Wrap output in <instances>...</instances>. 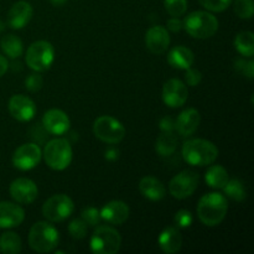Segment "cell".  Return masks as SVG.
I'll return each mask as SVG.
<instances>
[{
	"label": "cell",
	"instance_id": "cell-3",
	"mask_svg": "<svg viewBox=\"0 0 254 254\" xmlns=\"http://www.w3.org/2000/svg\"><path fill=\"white\" fill-rule=\"evenodd\" d=\"M59 231L50 222L40 221L31 227L29 232V246L37 253H49L59 245Z\"/></svg>",
	"mask_w": 254,
	"mask_h": 254
},
{
	"label": "cell",
	"instance_id": "cell-28",
	"mask_svg": "<svg viewBox=\"0 0 254 254\" xmlns=\"http://www.w3.org/2000/svg\"><path fill=\"white\" fill-rule=\"evenodd\" d=\"M235 46L237 51L245 57L254 55V36L251 31H242L236 36Z\"/></svg>",
	"mask_w": 254,
	"mask_h": 254
},
{
	"label": "cell",
	"instance_id": "cell-14",
	"mask_svg": "<svg viewBox=\"0 0 254 254\" xmlns=\"http://www.w3.org/2000/svg\"><path fill=\"white\" fill-rule=\"evenodd\" d=\"M9 112L19 122H29L36 114V104L24 94H15L9 101Z\"/></svg>",
	"mask_w": 254,
	"mask_h": 254
},
{
	"label": "cell",
	"instance_id": "cell-13",
	"mask_svg": "<svg viewBox=\"0 0 254 254\" xmlns=\"http://www.w3.org/2000/svg\"><path fill=\"white\" fill-rule=\"evenodd\" d=\"M9 191L10 196L17 203H22V205H29L34 202L39 193L36 184L26 178H19L12 181Z\"/></svg>",
	"mask_w": 254,
	"mask_h": 254
},
{
	"label": "cell",
	"instance_id": "cell-16",
	"mask_svg": "<svg viewBox=\"0 0 254 254\" xmlns=\"http://www.w3.org/2000/svg\"><path fill=\"white\" fill-rule=\"evenodd\" d=\"M101 218L106 221L109 225H123L129 217V207L123 201H109L108 203L103 206L101 211Z\"/></svg>",
	"mask_w": 254,
	"mask_h": 254
},
{
	"label": "cell",
	"instance_id": "cell-8",
	"mask_svg": "<svg viewBox=\"0 0 254 254\" xmlns=\"http://www.w3.org/2000/svg\"><path fill=\"white\" fill-rule=\"evenodd\" d=\"M93 134L107 144H118L126 136V128L116 118L102 116L93 123Z\"/></svg>",
	"mask_w": 254,
	"mask_h": 254
},
{
	"label": "cell",
	"instance_id": "cell-43",
	"mask_svg": "<svg viewBox=\"0 0 254 254\" xmlns=\"http://www.w3.org/2000/svg\"><path fill=\"white\" fill-rule=\"evenodd\" d=\"M2 30H4V22L0 21V32H1Z\"/></svg>",
	"mask_w": 254,
	"mask_h": 254
},
{
	"label": "cell",
	"instance_id": "cell-26",
	"mask_svg": "<svg viewBox=\"0 0 254 254\" xmlns=\"http://www.w3.org/2000/svg\"><path fill=\"white\" fill-rule=\"evenodd\" d=\"M178 146V139L173 134V131H163L158 136L155 143L156 151L161 156H170Z\"/></svg>",
	"mask_w": 254,
	"mask_h": 254
},
{
	"label": "cell",
	"instance_id": "cell-37",
	"mask_svg": "<svg viewBox=\"0 0 254 254\" xmlns=\"http://www.w3.org/2000/svg\"><path fill=\"white\" fill-rule=\"evenodd\" d=\"M42 84H44V79L40 74L32 73L30 76H27V78L25 79V86L29 89L30 92H37L42 88Z\"/></svg>",
	"mask_w": 254,
	"mask_h": 254
},
{
	"label": "cell",
	"instance_id": "cell-24",
	"mask_svg": "<svg viewBox=\"0 0 254 254\" xmlns=\"http://www.w3.org/2000/svg\"><path fill=\"white\" fill-rule=\"evenodd\" d=\"M205 180L210 188L223 189L230 179H228L227 170H226L223 166L212 165L208 168L207 171H206Z\"/></svg>",
	"mask_w": 254,
	"mask_h": 254
},
{
	"label": "cell",
	"instance_id": "cell-33",
	"mask_svg": "<svg viewBox=\"0 0 254 254\" xmlns=\"http://www.w3.org/2000/svg\"><path fill=\"white\" fill-rule=\"evenodd\" d=\"M198 1L205 9L210 10V11L221 12L230 6L232 0H198Z\"/></svg>",
	"mask_w": 254,
	"mask_h": 254
},
{
	"label": "cell",
	"instance_id": "cell-12",
	"mask_svg": "<svg viewBox=\"0 0 254 254\" xmlns=\"http://www.w3.org/2000/svg\"><path fill=\"white\" fill-rule=\"evenodd\" d=\"M188 87L183 81L178 78H171L163 87V102L170 108L183 107L188 101Z\"/></svg>",
	"mask_w": 254,
	"mask_h": 254
},
{
	"label": "cell",
	"instance_id": "cell-38",
	"mask_svg": "<svg viewBox=\"0 0 254 254\" xmlns=\"http://www.w3.org/2000/svg\"><path fill=\"white\" fill-rule=\"evenodd\" d=\"M185 79H186V83H188V86L196 87L200 84L201 79H202V74H201V72L198 71V69L191 68L190 67V68L186 69Z\"/></svg>",
	"mask_w": 254,
	"mask_h": 254
},
{
	"label": "cell",
	"instance_id": "cell-35",
	"mask_svg": "<svg viewBox=\"0 0 254 254\" xmlns=\"http://www.w3.org/2000/svg\"><path fill=\"white\" fill-rule=\"evenodd\" d=\"M193 216L190 211L188 210H180L176 212L175 217H174V222L178 227L180 228H188L192 225Z\"/></svg>",
	"mask_w": 254,
	"mask_h": 254
},
{
	"label": "cell",
	"instance_id": "cell-9",
	"mask_svg": "<svg viewBox=\"0 0 254 254\" xmlns=\"http://www.w3.org/2000/svg\"><path fill=\"white\" fill-rule=\"evenodd\" d=\"M74 203L64 193L54 195L42 206V215L50 222H62L73 213Z\"/></svg>",
	"mask_w": 254,
	"mask_h": 254
},
{
	"label": "cell",
	"instance_id": "cell-20",
	"mask_svg": "<svg viewBox=\"0 0 254 254\" xmlns=\"http://www.w3.org/2000/svg\"><path fill=\"white\" fill-rule=\"evenodd\" d=\"M201 116L197 109L188 108L179 114L175 122V129L181 136H191L200 124Z\"/></svg>",
	"mask_w": 254,
	"mask_h": 254
},
{
	"label": "cell",
	"instance_id": "cell-21",
	"mask_svg": "<svg viewBox=\"0 0 254 254\" xmlns=\"http://www.w3.org/2000/svg\"><path fill=\"white\" fill-rule=\"evenodd\" d=\"M159 246L166 254H173L180 251L183 246V236L178 227H166L159 236Z\"/></svg>",
	"mask_w": 254,
	"mask_h": 254
},
{
	"label": "cell",
	"instance_id": "cell-36",
	"mask_svg": "<svg viewBox=\"0 0 254 254\" xmlns=\"http://www.w3.org/2000/svg\"><path fill=\"white\" fill-rule=\"evenodd\" d=\"M236 69L245 74L246 77L252 79L254 76V62L253 61H245V60H237L236 61Z\"/></svg>",
	"mask_w": 254,
	"mask_h": 254
},
{
	"label": "cell",
	"instance_id": "cell-2",
	"mask_svg": "<svg viewBox=\"0 0 254 254\" xmlns=\"http://www.w3.org/2000/svg\"><path fill=\"white\" fill-rule=\"evenodd\" d=\"M218 149L206 139H191L184 143L183 158L190 165L206 166L217 159Z\"/></svg>",
	"mask_w": 254,
	"mask_h": 254
},
{
	"label": "cell",
	"instance_id": "cell-18",
	"mask_svg": "<svg viewBox=\"0 0 254 254\" xmlns=\"http://www.w3.org/2000/svg\"><path fill=\"white\" fill-rule=\"evenodd\" d=\"M32 14H34V10L30 2L24 1V0L15 2L7 12V25L15 30L22 29L29 24Z\"/></svg>",
	"mask_w": 254,
	"mask_h": 254
},
{
	"label": "cell",
	"instance_id": "cell-11",
	"mask_svg": "<svg viewBox=\"0 0 254 254\" xmlns=\"http://www.w3.org/2000/svg\"><path fill=\"white\" fill-rule=\"evenodd\" d=\"M41 149L37 144L27 143L20 145L12 155V164L16 169L27 171L39 165L41 160Z\"/></svg>",
	"mask_w": 254,
	"mask_h": 254
},
{
	"label": "cell",
	"instance_id": "cell-6",
	"mask_svg": "<svg viewBox=\"0 0 254 254\" xmlns=\"http://www.w3.org/2000/svg\"><path fill=\"white\" fill-rule=\"evenodd\" d=\"M121 245V235L111 226H97L91 237V250L96 254H116Z\"/></svg>",
	"mask_w": 254,
	"mask_h": 254
},
{
	"label": "cell",
	"instance_id": "cell-41",
	"mask_svg": "<svg viewBox=\"0 0 254 254\" xmlns=\"http://www.w3.org/2000/svg\"><path fill=\"white\" fill-rule=\"evenodd\" d=\"M7 68H9V62H7V60L2 55H0V77H2L6 73Z\"/></svg>",
	"mask_w": 254,
	"mask_h": 254
},
{
	"label": "cell",
	"instance_id": "cell-7",
	"mask_svg": "<svg viewBox=\"0 0 254 254\" xmlns=\"http://www.w3.org/2000/svg\"><path fill=\"white\" fill-rule=\"evenodd\" d=\"M55 60V50L50 42L40 40L29 46L25 56L26 64L35 72H44L51 67Z\"/></svg>",
	"mask_w": 254,
	"mask_h": 254
},
{
	"label": "cell",
	"instance_id": "cell-17",
	"mask_svg": "<svg viewBox=\"0 0 254 254\" xmlns=\"http://www.w3.org/2000/svg\"><path fill=\"white\" fill-rule=\"evenodd\" d=\"M145 44L151 54H164L170 45V36H169L168 30L160 25L151 26L145 35Z\"/></svg>",
	"mask_w": 254,
	"mask_h": 254
},
{
	"label": "cell",
	"instance_id": "cell-39",
	"mask_svg": "<svg viewBox=\"0 0 254 254\" xmlns=\"http://www.w3.org/2000/svg\"><path fill=\"white\" fill-rule=\"evenodd\" d=\"M160 129L161 131H174V129H175V121H173L170 117H165V118L161 119Z\"/></svg>",
	"mask_w": 254,
	"mask_h": 254
},
{
	"label": "cell",
	"instance_id": "cell-25",
	"mask_svg": "<svg viewBox=\"0 0 254 254\" xmlns=\"http://www.w3.org/2000/svg\"><path fill=\"white\" fill-rule=\"evenodd\" d=\"M0 47H1L2 52L10 59H19L24 52V46H22L21 40L15 35L9 34L5 35L0 41Z\"/></svg>",
	"mask_w": 254,
	"mask_h": 254
},
{
	"label": "cell",
	"instance_id": "cell-22",
	"mask_svg": "<svg viewBox=\"0 0 254 254\" xmlns=\"http://www.w3.org/2000/svg\"><path fill=\"white\" fill-rule=\"evenodd\" d=\"M139 191L144 197L151 201H160L165 197L166 190L164 184L153 176H145L139 183Z\"/></svg>",
	"mask_w": 254,
	"mask_h": 254
},
{
	"label": "cell",
	"instance_id": "cell-10",
	"mask_svg": "<svg viewBox=\"0 0 254 254\" xmlns=\"http://www.w3.org/2000/svg\"><path fill=\"white\" fill-rule=\"evenodd\" d=\"M198 181H200V176L196 171L184 170L171 179L169 184V191L175 198L184 200V198L190 197L195 192Z\"/></svg>",
	"mask_w": 254,
	"mask_h": 254
},
{
	"label": "cell",
	"instance_id": "cell-19",
	"mask_svg": "<svg viewBox=\"0 0 254 254\" xmlns=\"http://www.w3.org/2000/svg\"><path fill=\"white\" fill-rule=\"evenodd\" d=\"M25 218L24 208L7 201L0 202V228L17 227Z\"/></svg>",
	"mask_w": 254,
	"mask_h": 254
},
{
	"label": "cell",
	"instance_id": "cell-42",
	"mask_svg": "<svg viewBox=\"0 0 254 254\" xmlns=\"http://www.w3.org/2000/svg\"><path fill=\"white\" fill-rule=\"evenodd\" d=\"M50 1H51L54 6H62V5L66 4L67 0H50Z\"/></svg>",
	"mask_w": 254,
	"mask_h": 254
},
{
	"label": "cell",
	"instance_id": "cell-23",
	"mask_svg": "<svg viewBox=\"0 0 254 254\" xmlns=\"http://www.w3.org/2000/svg\"><path fill=\"white\" fill-rule=\"evenodd\" d=\"M195 61V55L185 46H176L168 54V62L171 67L178 69L190 68Z\"/></svg>",
	"mask_w": 254,
	"mask_h": 254
},
{
	"label": "cell",
	"instance_id": "cell-29",
	"mask_svg": "<svg viewBox=\"0 0 254 254\" xmlns=\"http://www.w3.org/2000/svg\"><path fill=\"white\" fill-rule=\"evenodd\" d=\"M225 193L235 201H243L246 198V189L245 185L242 184V181H240L238 179H232V180H228L227 184L223 188Z\"/></svg>",
	"mask_w": 254,
	"mask_h": 254
},
{
	"label": "cell",
	"instance_id": "cell-32",
	"mask_svg": "<svg viewBox=\"0 0 254 254\" xmlns=\"http://www.w3.org/2000/svg\"><path fill=\"white\" fill-rule=\"evenodd\" d=\"M87 223L82 218H76L68 225V233L74 240H82L87 235Z\"/></svg>",
	"mask_w": 254,
	"mask_h": 254
},
{
	"label": "cell",
	"instance_id": "cell-31",
	"mask_svg": "<svg viewBox=\"0 0 254 254\" xmlns=\"http://www.w3.org/2000/svg\"><path fill=\"white\" fill-rule=\"evenodd\" d=\"M168 14L173 17H179L188 10V0H164Z\"/></svg>",
	"mask_w": 254,
	"mask_h": 254
},
{
	"label": "cell",
	"instance_id": "cell-40",
	"mask_svg": "<svg viewBox=\"0 0 254 254\" xmlns=\"http://www.w3.org/2000/svg\"><path fill=\"white\" fill-rule=\"evenodd\" d=\"M168 29L173 32H179L181 29H184V22L179 17H173L168 21Z\"/></svg>",
	"mask_w": 254,
	"mask_h": 254
},
{
	"label": "cell",
	"instance_id": "cell-27",
	"mask_svg": "<svg viewBox=\"0 0 254 254\" xmlns=\"http://www.w3.org/2000/svg\"><path fill=\"white\" fill-rule=\"evenodd\" d=\"M21 248V238L16 233L5 232L0 236V251L4 254H17Z\"/></svg>",
	"mask_w": 254,
	"mask_h": 254
},
{
	"label": "cell",
	"instance_id": "cell-15",
	"mask_svg": "<svg viewBox=\"0 0 254 254\" xmlns=\"http://www.w3.org/2000/svg\"><path fill=\"white\" fill-rule=\"evenodd\" d=\"M42 126L52 135H62L69 129V119L61 109H50L42 117Z\"/></svg>",
	"mask_w": 254,
	"mask_h": 254
},
{
	"label": "cell",
	"instance_id": "cell-4",
	"mask_svg": "<svg viewBox=\"0 0 254 254\" xmlns=\"http://www.w3.org/2000/svg\"><path fill=\"white\" fill-rule=\"evenodd\" d=\"M184 29L196 39H210L217 32L218 20L207 11H193L184 20Z\"/></svg>",
	"mask_w": 254,
	"mask_h": 254
},
{
	"label": "cell",
	"instance_id": "cell-34",
	"mask_svg": "<svg viewBox=\"0 0 254 254\" xmlns=\"http://www.w3.org/2000/svg\"><path fill=\"white\" fill-rule=\"evenodd\" d=\"M81 218L88 226H98L102 221L101 212L96 207H87L82 211Z\"/></svg>",
	"mask_w": 254,
	"mask_h": 254
},
{
	"label": "cell",
	"instance_id": "cell-30",
	"mask_svg": "<svg viewBox=\"0 0 254 254\" xmlns=\"http://www.w3.org/2000/svg\"><path fill=\"white\" fill-rule=\"evenodd\" d=\"M233 10H235L236 15L241 19H251L254 12L253 0H235Z\"/></svg>",
	"mask_w": 254,
	"mask_h": 254
},
{
	"label": "cell",
	"instance_id": "cell-1",
	"mask_svg": "<svg viewBox=\"0 0 254 254\" xmlns=\"http://www.w3.org/2000/svg\"><path fill=\"white\" fill-rule=\"evenodd\" d=\"M227 210V198L220 192H210L198 201L197 216L205 226L215 227L225 220Z\"/></svg>",
	"mask_w": 254,
	"mask_h": 254
},
{
	"label": "cell",
	"instance_id": "cell-5",
	"mask_svg": "<svg viewBox=\"0 0 254 254\" xmlns=\"http://www.w3.org/2000/svg\"><path fill=\"white\" fill-rule=\"evenodd\" d=\"M44 159L47 165L54 170H64L68 168L72 161L71 144L66 139H52L45 145Z\"/></svg>",
	"mask_w": 254,
	"mask_h": 254
}]
</instances>
